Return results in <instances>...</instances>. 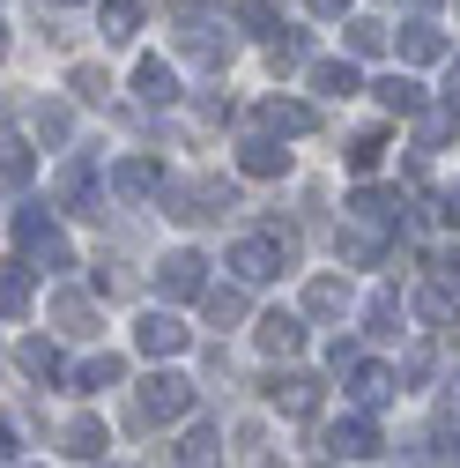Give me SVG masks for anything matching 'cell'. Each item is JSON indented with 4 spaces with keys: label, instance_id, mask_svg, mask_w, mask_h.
<instances>
[{
    "label": "cell",
    "instance_id": "1",
    "mask_svg": "<svg viewBox=\"0 0 460 468\" xmlns=\"http://www.w3.org/2000/svg\"><path fill=\"white\" fill-rule=\"evenodd\" d=\"M134 409H141V424H179L193 409V379L186 372H149L141 394H134Z\"/></svg>",
    "mask_w": 460,
    "mask_h": 468
},
{
    "label": "cell",
    "instance_id": "2",
    "mask_svg": "<svg viewBox=\"0 0 460 468\" xmlns=\"http://www.w3.org/2000/svg\"><path fill=\"white\" fill-rule=\"evenodd\" d=\"M282 261H290V230H275V239H238V246H230L238 282H267V275H282Z\"/></svg>",
    "mask_w": 460,
    "mask_h": 468
},
{
    "label": "cell",
    "instance_id": "3",
    "mask_svg": "<svg viewBox=\"0 0 460 468\" xmlns=\"http://www.w3.org/2000/svg\"><path fill=\"white\" fill-rule=\"evenodd\" d=\"M156 282H163V298H208V261L201 253H171L156 268Z\"/></svg>",
    "mask_w": 460,
    "mask_h": 468
},
{
    "label": "cell",
    "instance_id": "4",
    "mask_svg": "<svg viewBox=\"0 0 460 468\" xmlns=\"http://www.w3.org/2000/svg\"><path fill=\"white\" fill-rule=\"evenodd\" d=\"M267 401L282 409V417H312V409H319V379L312 372H275L267 379Z\"/></svg>",
    "mask_w": 460,
    "mask_h": 468
},
{
    "label": "cell",
    "instance_id": "5",
    "mask_svg": "<svg viewBox=\"0 0 460 468\" xmlns=\"http://www.w3.org/2000/svg\"><path fill=\"white\" fill-rule=\"evenodd\" d=\"M134 342H141V349H149V357H179V349H186V342H193V335H186V327H179V320H171V313H149V320H141V327H134Z\"/></svg>",
    "mask_w": 460,
    "mask_h": 468
},
{
    "label": "cell",
    "instance_id": "6",
    "mask_svg": "<svg viewBox=\"0 0 460 468\" xmlns=\"http://www.w3.org/2000/svg\"><path fill=\"white\" fill-rule=\"evenodd\" d=\"M327 453H334V461H371V453H379V431H371L364 417H350V424L327 431Z\"/></svg>",
    "mask_w": 460,
    "mask_h": 468
},
{
    "label": "cell",
    "instance_id": "7",
    "mask_svg": "<svg viewBox=\"0 0 460 468\" xmlns=\"http://www.w3.org/2000/svg\"><path fill=\"white\" fill-rule=\"evenodd\" d=\"M260 349H267V357H298V349H305V320L298 313H267L260 320Z\"/></svg>",
    "mask_w": 460,
    "mask_h": 468
},
{
    "label": "cell",
    "instance_id": "8",
    "mask_svg": "<svg viewBox=\"0 0 460 468\" xmlns=\"http://www.w3.org/2000/svg\"><path fill=\"white\" fill-rule=\"evenodd\" d=\"M111 186H120L127 201H149V194H163V171H156L149 156H127L120 171H111Z\"/></svg>",
    "mask_w": 460,
    "mask_h": 468
},
{
    "label": "cell",
    "instance_id": "9",
    "mask_svg": "<svg viewBox=\"0 0 460 468\" xmlns=\"http://www.w3.org/2000/svg\"><path fill=\"white\" fill-rule=\"evenodd\" d=\"M120 379H127V365L111 357V349H104V357H82V365H75V394H104V387H120Z\"/></svg>",
    "mask_w": 460,
    "mask_h": 468
},
{
    "label": "cell",
    "instance_id": "10",
    "mask_svg": "<svg viewBox=\"0 0 460 468\" xmlns=\"http://www.w3.org/2000/svg\"><path fill=\"white\" fill-rule=\"evenodd\" d=\"M260 120H267L275 134H312V104H290V97H267V104H260Z\"/></svg>",
    "mask_w": 460,
    "mask_h": 468
},
{
    "label": "cell",
    "instance_id": "11",
    "mask_svg": "<svg viewBox=\"0 0 460 468\" xmlns=\"http://www.w3.org/2000/svg\"><path fill=\"white\" fill-rule=\"evenodd\" d=\"M134 90H141V104H171V97H179V75H171L163 60H141L134 68Z\"/></svg>",
    "mask_w": 460,
    "mask_h": 468
},
{
    "label": "cell",
    "instance_id": "12",
    "mask_svg": "<svg viewBox=\"0 0 460 468\" xmlns=\"http://www.w3.org/2000/svg\"><path fill=\"white\" fill-rule=\"evenodd\" d=\"M341 305H350V282H341V275H319V282L305 290V313H312V320H334Z\"/></svg>",
    "mask_w": 460,
    "mask_h": 468
},
{
    "label": "cell",
    "instance_id": "13",
    "mask_svg": "<svg viewBox=\"0 0 460 468\" xmlns=\"http://www.w3.org/2000/svg\"><path fill=\"white\" fill-rule=\"evenodd\" d=\"M350 394H357L364 409H379V401L393 394V372H386V365H350Z\"/></svg>",
    "mask_w": 460,
    "mask_h": 468
},
{
    "label": "cell",
    "instance_id": "14",
    "mask_svg": "<svg viewBox=\"0 0 460 468\" xmlns=\"http://www.w3.org/2000/svg\"><path fill=\"white\" fill-rule=\"evenodd\" d=\"M238 164L253 171V179H275V171H290V149H275V142H260V134H253V142L238 149Z\"/></svg>",
    "mask_w": 460,
    "mask_h": 468
},
{
    "label": "cell",
    "instance_id": "15",
    "mask_svg": "<svg viewBox=\"0 0 460 468\" xmlns=\"http://www.w3.org/2000/svg\"><path fill=\"white\" fill-rule=\"evenodd\" d=\"M312 90H319V97H357L364 82H357L350 60H319V68H312Z\"/></svg>",
    "mask_w": 460,
    "mask_h": 468
},
{
    "label": "cell",
    "instance_id": "16",
    "mask_svg": "<svg viewBox=\"0 0 460 468\" xmlns=\"http://www.w3.org/2000/svg\"><path fill=\"white\" fill-rule=\"evenodd\" d=\"M60 446H68V453H82V461H97L111 439H104V424H97V417H75V424L60 431Z\"/></svg>",
    "mask_w": 460,
    "mask_h": 468
},
{
    "label": "cell",
    "instance_id": "17",
    "mask_svg": "<svg viewBox=\"0 0 460 468\" xmlns=\"http://www.w3.org/2000/svg\"><path fill=\"white\" fill-rule=\"evenodd\" d=\"M30 313V268H8L0 275V320H23Z\"/></svg>",
    "mask_w": 460,
    "mask_h": 468
},
{
    "label": "cell",
    "instance_id": "18",
    "mask_svg": "<svg viewBox=\"0 0 460 468\" xmlns=\"http://www.w3.org/2000/svg\"><path fill=\"white\" fill-rule=\"evenodd\" d=\"M16 365H23V372H30V379H52V372H60V349H52V342H45V335H30V342H23V349H16Z\"/></svg>",
    "mask_w": 460,
    "mask_h": 468
},
{
    "label": "cell",
    "instance_id": "19",
    "mask_svg": "<svg viewBox=\"0 0 460 468\" xmlns=\"http://www.w3.org/2000/svg\"><path fill=\"white\" fill-rule=\"evenodd\" d=\"M438 52H445V37H438L431 23H409V30H401V60H438Z\"/></svg>",
    "mask_w": 460,
    "mask_h": 468
},
{
    "label": "cell",
    "instance_id": "20",
    "mask_svg": "<svg viewBox=\"0 0 460 468\" xmlns=\"http://www.w3.org/2000/svg\"><path fill=\"white\" fill-rule=\"evenodd\" d=\"M52 320H60L68 335H97V305H89V298H60V305H52Z\"/></svg>",
    "mask_w": 460,
    "mask_h": 468
},
{
    "label": "cell",
    "instance_id": "21",
    "mask_svg": "<svg viewBox=\"0 0 460 468\" xmlns=\"http://www.w3.org/2000/svg\"><path fill=\"white\" fill-rule=\"evenodd\" d=\"M379 104H386V112H416V104H423V90H416L409 75H386V82H379Z\"/></svg>",
    "mask_w": 460,
    "mask_h": 468
},
{
    "label": "cell",
    "instance_id": "22",
    "mask_svg": "<svg viewBox=\"0 0 460 468\" xmlns=\"http://www.w3.org/2000/svg\"><path fill=\"white\" fill-rule=\"evenodd\" d=\"M238 23H246V30H260V37H282V30H275V23H282V0H246Z\"/></svg>",
    "mask_w": 460,
    "mask_h": 468
},
{
    "label": "cell",
    "instance_id": "23",
    "mask_svg": "<svg viewBox=\"0 0 460 468\" xmlns=\"http://www.w3.org/2000/svg\"><path fill=\"white\" fill-rule=\"evenodd\" d=\"M134 23H141V8L134 0H104V37L120 45V37H134Z\"/></svg>",
    "mask_w": 460,
    "mask_h": 468
},
{
    "label": "cell",
    "instance_id": "24",
    "mask_svg": "<svg viewBox=\"0 0 460 468\" xmlns=\"http://www.w3.org/2000/svg\"><path fill=\"white\" fill-rule=\"evenodd\" d=\"M201 305H208V320H215V327H230V320H246V290H208Z\"/></svg>",
    "mask_w": 460,
    "mask_h": 468
},
{
    "label": "cell",
    "instance_id": "25",
    "mask_svg": "<svg viewBox=\"0 0 460 468\" xmlns=\"http://www.w3.org/2000/svg\"><path fill=\"white\" fill-rule=\"evenodd\" d=\"M30 179V149L23 142H0V186H23Z\"/></svg>",
    "mask_w": 460,
    "mask_h": 468
},
{
    "label": "cell",
    "instance_id": "26",
    "mask_svg": "<svg viewBox=\"0 0 460 468\" xmlns=\"http://www.w3.org/2000/svg\"><path fill=\"white\" fill-rule=\"evenodd\" d=\"M364 327H371V335H401V305L386 298V290H379V298L364 305Z\"/></svg>",
    "mask_w": 460,
    "mask_h": 468
},
{
    "label": "cell",
    "instance_id": "27",
    "mask_svg": "<svg viewBox=\"0 0 460 468\" xmlns=\"http://www.w3.org/2000/svg\"><path fill=\"white\" fill-rule=\"evenodd\" d=\"M379 156H386V134H357L350 142V171H379Z\"/></svg>",
    "mask_w": 460,
    "mask_h": 468
},
{
    "label": "cell",
    "instance_id": "28",
    "mask_svg": "<svg viewBox=\"0 0 460 468\" xmlns=\"http://www.w3.org/2000/svg\"><path fill=\"white\" fill-rule=\"evenodd\" d=\"M431 275L445 282V298H453V290H460V246H438L431 253Z\"/></svg>",
    "mask_w": 460,
    "mask_h": 468
},
{
    "label": "cell",
    "instance_id": "29",
    "mask_svg": "<svg viewBox=\"0 0 460 468\" xmlns=\"http://www.w3.org/2000/svg\"><path fill=\"white\" fill-rule=\"evenodd\" d=\"M179 461H186V468H215V431H193V439L179 446Z\"/></svg>",
    "mask_w": 460,
    "mask_h": 468
},
{
    "label": "cell",
    "instance_id": "30",
    "mask_svg": "<svg viewBox=\"0 0 460 468\" xmlns=\"http://www.w3.org/2000/svg\"><path fill=\"white\" fill-rule=\"evenodd\" d=\"M416 313H423V320H431V327H445V320H453V313H460V305H453V298H445V290H423V298H416Z\"/></svg>",
    "mask_w": 460,
    "mask_h": 468
},
{
    "label": "cell",
    "instance_id": "31",
    "mask_svg": "<svg viewBox=\"0 0 460 468\" xmlns=\"http://www.w3.org/2000/svg\"><path fill=\"white\" fill-rule=\"evenodd\" d=\"M104 90H111V75H104V68H75V97L104 104Z\"/></svg>",
    "mask_w": 460,
    "mask_h": 468
},
{
    "label": "cell",
    "instance_id": "32",
    "mask_svg": "<svg viewBox=\"0 0 460 468\" xmlns=\"http://www.w3.org/2000/svg\"><path fill=\"white\" fill-rule=\"evenodd\" d=\"M37 134L45 142H68V112L60 104H37Z\"/></svg>",
    "mask_w": 460,
    "mask_h": 468
},
{
    "label": "cell",
    "instance_id": "33",
    "mask_svg": "<svg viewBox=\"0 0 460 468\" xmlns=\"http://www.w3.org/2000/svg\"><path fill=\"white\" fill-rule=\"evenodd\" d=\"M386 45V23H350V52H379Z\"/></svg>",
    "mask_w": 460,
    "mask_h": 468
},
{
    "label": "cell",
    "instance_id": "34",
    "mask_svg": "<svg viewBox=\"0 0 460 468\" xmlns=\"http://www.w3.org/2000/svg\"><path fill=\"white\" fill-rule=\"evenodd\" d=\"M305 60V30H290V37H275V68H298Z\"/></svg>",
    "mask_w": 460,
    "mask_h": 468
},
{
    "label": "cell",
    "instance_id": "35",
    "mask_svg": "<svg viewBox=\"0 0 460 468\" xmlns=\"http://www.w3.org/2000/svg\"><path fill=\"white\" fill-rule=\"evenodd\" d=\"M445 112H460V68H453V82H445Z\"/></svg>",
    "mask_w": 460,
    "mask_h": 468
},
{
    "label": "cell",
    "instance_id": "36",
    "mask_svg": "<svg viewBox=\"0 0 460 468\" xmlns=\"http://www.w3.org/2000/svg\"><path fill=\"white\" fill-rule=\"evenodd\" d=\"M445 223H453V230H460V186H453V194H445Z\"/></svg>",
    "mask_w": 460,
    "mask_h": 468
},
{
    "label": "cell",
    "instance_id": "37",
    "mask_svg": "<svg viewBox=\"0 0 460 468\" xmlns=\"http://www.w3.org/2000/svg\"><path fill=\"white\" fill-rule=\"evenodd\" d=\"M341 8H350V0H312V16H341Z\"/></svg>",
    "mask_w": 460,
    "mask_h": 468
},
{
    "label": "cell",
    "instance_id": "38",
    "mask_svg": "<svg viewBox=\"0 0 460 468\" xmlns=\"http://www.w3.org/2000/svg\"><path fill=\"white\" fill-rule=\"evenodd\" d=\"M8 453H16V439H8V424H0V461H8Z\"/></svg>",
    "mask_w": 460,
    "mask_h": 468
},
{
    "label": "cell",
    "instance_id": "39",
    "mask_svg": "<svg viewBox=\"0 0 460 468\" xmlns=\"http://www.w3.org/2000/svg\"><path fill=\"white\" fill-rule=\"evenodd\" d=\"M0 52H8V23H0Z\"/></svg>",
    "mask_w": 460,
    "mask_h": 468
},
{
    "label": "cell",
    "instance_id": "40",
    "mask_svg": "<svg viewBox=\"0 0 460 468\" xmlns=\"http://www.w3.org/2000/svg\"><path fill=\"white\" fill-rule=\"evenodd\" d=\"M52 8H75V0H52Z\"/></svg>",
    "mask_w": 460,
    "mask_h": 468
},
{
    "label": "cell",
    "instance_id": "41",
    "mask_svg": "<svg viewBox=\"0 0 460 468\" xmlns=\"http://www.w3.org/2000/svg\"><path fill=\"white\" fill-rule=\"evenodd\" d=\"M416 8H431V0H416Z\"/></svg>",
    "mask_w": 460,
    "mask_h": 468
}]
</instances>
